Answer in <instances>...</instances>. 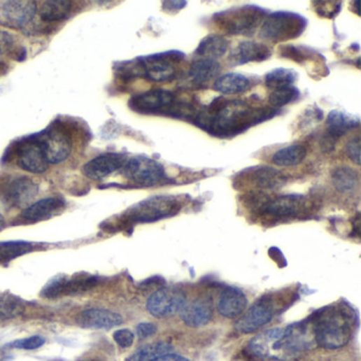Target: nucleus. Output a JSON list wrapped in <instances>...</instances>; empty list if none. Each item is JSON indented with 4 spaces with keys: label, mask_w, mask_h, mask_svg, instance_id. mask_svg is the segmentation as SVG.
Masks as SVG:
<instances>
[{
    "label": "nucleus",
    "mask_w": 361,
    "mask_h": 361,
    "mask_svg": "<svg viewBox=\"0 0 361 361\" xmlns=\"http://www.w3.org/2000/svg\"><path fill=\"white\" fill-rule=\"evenodd\" d=\"M346 154L350 157L351 160L357 166H360V137H356L351 139L346 143Z\"/></svg>",
    "instance_id": "nucleus-40"
},
{
    "label": "nucleus",
    "mask_w": 361,
    "mask_h": 361,
    "mask_svg": "<svg viewBox=\"0 0 361 361\" xmlns=\"http://www.w3.org/2000/svg\"><path fill=\"white\" fill-rule=\"evenodd\" d=\"M129 361H190L177 354L174 348L164 342L146 344L132 355Z\"/></svg>",
    "instance_id": "nucleus-25"
},
{
    "label": "nucleus",
    "mask_w": 361,
    "mask_h": 361,
    "mask_svg": "<svg viewBox=\"0 0 361 361\" xmlns=\"http://www.w3.org/2000/svg\"><path fill=\"white\" fill-rule=\"evenodd\" d=\"M246 296L239 288H228L222 290L218 299V311L224 317L233 319L244 313L247 307Z\"/></svg>",
    "instance_id": "nucleus-26"
},
{
    "label": "nucleus",
    "mask_w": 361,
    "mask_h": 361,
    "mask_svg": "<svg viewBox=\"0 0 361 361\" xmlns=\"http://www.w3.org/2000/svg\"><path fill=\"white\" fill-rule=\"evenodd\" d=\"M313 3L317 5L315 6V10L318 15L325 18L335 17L341 9V3L338 1H316Z\"/></svg>",
    "instance_id": "nucleus-38"
},
{
    "label": "nucleus",
    "mask_w": 361,
    "mask_h": 361,
    "mask_svg": "<svg viewBox=\"0 0 361 361\" xmlns=\"http://www.w3.org/2000/svg\"><path fill=\"white\" fill-rule=\"evenodd\" d=\"M113 339H115V341L117 342L121 348H127L133 346L135 336H134L133 332L129 331V330L123 329L115 332V334H113Z\"/></svg>",
    "instance_id": "nucleus-41"
},
{
    "label": "nucleus",
    "mask_w": 361,
    "mask_h": 361,
    "mask_svg": "<svg viewBox=\"0 0 361 361\" xmlns=\"http://www.w3.org/2000/svg\"><path fill=\"white\" fill-rule=\"evenodd\" d=\"M353 318L344 306L325 307L318 311L311 318L316 344L329 350L346 346L352 338Z\"/></svg>",
    "instance_id": "nucleus-3"
},
{
    "label": "nucleus",
    "mask_w": 361,
    "mask_h": 361,
    "mask_svg": "<svg viewBox=\"0 0 361 361\" xmlns=\"http://www.w3.org/2000/svg\"><path fill=\"white\" fill-rule=\"evenodd\" d=\"M65 208L66 201L63 197L51 196L31 204L22 212L20 218L28 222H43L59 215Z\"/></svg>",
    "instance_id": "nucleus-20"
},
{
    "label": "nucleus",
    "mask_w": 361,
    "mask_h": 361,
    "mask_svg": "<svg viewBox=\"0 0 361 361\" xmlns=\"http://www.w3.org/2000/svg\"><path fill=\"white\" fill-rule=\"evenodd\" d=\"M307 148L303 144H292L280 148L272 156V164L276 167H296L306 158Z\"/></svg>",
    "instance_id": "nucleus-31"
},
{
    "label": "nucleus",
    "mask_w": 361,
    "mask_h": 361,
    "mask_svg": "<svg viewBox=\"0 0 361 361\" xmlns=\"http://www.w3.org/2000/svg\"><path fill=\"white\" fill-rule=\"evenodd\" d=\"M6 227V220L5 218H3L1 214H0V231H3V228Z\"/></svg>",
    "instance_id": "nucleus-45"
},
{
    "label": "nucleus",
    "mask_w": 361,
    "mask_h": 361,
    "mask_svg": "<svg viewBox=\"0 0 361 361\" xmlns=\"http://www.w3.org/2000/svg\"><path fill=\"white\" fill-rule=\"evenodd\" d=\"M271 49L267 45L255 41H244L232 49L228 57L230 66L245 65L253 62H264L270 59Z\"/></svg>",
    "instance_id": "nucleus-21"
},
{
    "label": "nucleus",
    "mask_w": 361,
    "mask_h": 361,
    "mask_svg": "<svg viewBox=\"0 0 361 361\" xmlns=\"http://www.w3.org/2000/svg\"><path fill=\"white\" fill-rule=\"evenodd\" d=\"M187 303L185 295L176 288H162L155 292L146 302V309L156 318H167L178 313Z\"/></svg>",
    "instance_id": "nucleus-15"
},
{
    "label": "nucleus",
    "mask_w": 361,
    "mask_h": 361,
    "mask_svg": "<svg viewBox=\"0 0 361 361\" xmlns=\"http://www.w3.org/2000/svg\"><path fill=\"white\" fill-rule=\"evenodd\" d=\"M3 160L5 162H15L22 170L32 174H43L49 167L37 134L12 142L6 150Z\"/></svg>",
    "instance_id": "nucleus-7"
},
{
    "label": "nucleus",
    "mask_w": 361,
    "mask_h": 361,
    "mask_svg": "<svg viewBox=\"0 0 361 361\" xmlns=\"http://www.w3.org/2000/svg\"><path fill=\"white\" fill-rule=\"evenodd\" d=\"M122 173L129 180L141 187H153L167 179L164 166L154 159L143 156L129 159Z\"/></svg>",
    "instance_id": "nucleus-12"
},
{
    "label": "nucleus",
    "mask_w": 361,
    "mask_h": 361,
    "mask_svg": "<svg viewBox=\"0 0 361 361\" xmlns=\"http://www.w3.org/2000/svg\"><path fill=\"white\" fill-rule=\"evenodd\" d=\"M266 16L267 11L257 6H241L214 14L211 24L227 35L253 36Z\"/></svg>",
    "instance_id": "nucleus-5"
},
{
    "label": "nucleus",
    "mask_w": 361,
    "mask_h": 361,
    "mask_svg": "<svg viewBox=\"0 0 361 361\" xmlns=\"http://www.w3.org/2000/svg\"><path fill=\"white\" fill-rule=\"evenodd\" d=\"M3 55H5V53H3V49L0 48V73L3 72V68L7 69V64H6L3 59Z\"/></svg>",
    "instance_id": "nucleus-44"
},
{
    "label": "nucleus",
    "mask_w": 361,
    "mask_h": 361,
    "mask_svg": "<svg viewBox=\"0 0 361 361\" xmlns=\"http://www.w3.org/2000/svg\"><path fill=\"white\" fill-rule=\"evenodd\" d=\"M34 245L24 241L0 242V263H7L34 250Z\"/></svg>",
    "instance_id": "nucleus-34"
},
{
    "label": "nucleus",
    "mask_w": 361,
    "mask_h": 361,
    "mask_svg": "<svg viewBox=\"0 0 361 361\" xmlns=\"http://www.w3.org/2000/svg\"><path fill=\"white\" fill-rule=\"evenodd\" d=\"M315 344L309 321L263 332L250 340L248 351L257 358L285 361L295 358Z\"/></svg>",
    "instance_id": "nucleus-2"
},
{
    "label": "nucleus",
    "mask_w": 361,
    "mask_h": 361,
    "mask_svg": "<svg viewBox=\"0 0 361 361\" xmlns=\"http://www.w3.org/2000/svg\"><path fill=\"white\" fill-rule=\"evenodd\" d=\"M187 3L185 1H167V3H164V11H171V9H176V12H178L179 10L183 9V8L185 7Z\"/></svg>",
    "instance_id": "nucleus-43"
},
{
    "label": "nucleus",
    "mask_w": 361,
    "mask_h": 361,
    "mask_svg": "<svg viewBox=\"0 0 361 361\" xmlns=\"http://www.w3.org/2000/svg\"><path fill=\"white\" fill-rule=\"evenodd\" d=\"M278 113L280 111L274 107L250 104L239 99H227L222 111L215 115H208L201 107L193 125L214 137L226 139L244 133L251 127L265 122Z\"/></svg>",
    "instance_id": "nucleus-1"
},
{
    "label": "nucleus",
    "mask_w": 361,
    "mask_h": 361,
    "mask_svg": "<svg viewBox=\"0 0 361 361\" xmlns=\"http://www.w3.org/2000/svg\"><path fill=\"white\" fill-rule=\"evenodd\" d=\"M45 344V339L41 336H33L26 339L17 340L12 344L13 348H22V350H35L41 348Z\"/></svg>",
    "instance_id": "nucleus-39"
},
{
    "label": "nucleus",
    "mask_w": 361,
    "mask_h": 361,
    "mask_svg": "<svg viewBox=\"0 0 361 361\" xmlns=\"http://www.w3.org/2000/svg\"><path fill=\"white\" fill-rule=\"evenodd\" d=\"M176 94L167 90H152L132 97L129 107L139 115H168Z\"/></svg>",
    "instance_id": "nucleus-14"
},
{
    "label": "nucleus",
    "mask_w": 361,
    "mask_h": 361,
    "mask_svg": "<svg viewBox=\"0 0 361 361\" xmlns=\"http://www.w3.org/2000/svg\"><path fill=\"white\" fill-rule=\"evenodd\" d=\"M34 179L24 175L3 176L0 180V199L10 208L26 209L38 194Z\"/></svg>",
    "instance_id": "nucleus-11"
},
{
    "label": "nucleus",
    "mask_w": 361,
    "mask_h": 361,
    "mask_svg": "<svg viewBox=\"0 0 361 361\" xmlns=\"http://www.w3.org/2000/svg\"><path fill=\"white\" fill-rule=\"evenodd\" d=\"M0 10L10 22L24 27L34 20L37 3L35 1H3Z\"/></svg>",
    "instance_id": "nucleus-27"
},
{
    "label": "nucleus",
    "mask_w": 361,
    "mask_h": 361,
    "mask_svg": "<svg viewBox=\"0 0 361 361\" xmlns=\"http://www.w3.org/2000/svg\"><path fill=\"white\" fill-rule=\"evenodd\" d=\"M229 44L228 39L222 35L210 34L199 43L194 55L198 59H220L226 55Z\"/></svg>",
    "instance_id": "nucleus-30"
},
{
    "label": "nucleus",
    "mask_w": 361,
    "mask_h": 361,
    "mask_svg": "<svg viewBox=\"0 0 361 361\" xmlns=\"http://www.w3.org/2000/svg\"><path fill=\"white\" fill-rule=\"evenodd\" d=\"M157 332L156 325L153 323H140L137 327V335L140 339L150 337Z\"/></svg>",
    "instance_id": "nucleus-42"
},
{
    "label": "nucleus",
    "mask_w": 361,
    "mask_h": 361,
    "mask_svg": "<svg viewBox=\"0 0 361 361\" xmlns=\"http://www.w3.org/2000/svg\"><path fill=\"white\" fill-rule=\"evenodd\" d=\"M307 26V20L292 12H274L268 14L262 22L259 37L265 42L278 44L298 38Z\"/></svg>",
    "instance_id": "nucleus-8"
},
{
    "label": "nucleus",
    "mask_w": 361,
    "mask_h": 361,
    "mask_svg": "<svg viewBox=\"0 0 361 361\" xmlns=\"http://www.w3.org/2000/svg\"><path fill=\"white\" fill-rule=\"evenodd\" d=\"M181 205L172 196H155L129 208L115 222H105V229H125L139 222H153L176 215Z\"/></svg>",
    "instance_id": "nucleus-4"
},
{
    "label": "nucleus",
    "mask_w": 361,
    "mask_h": 361,
    "mask_svg": "<svg viewBox=\"0 0 361 361\" xmlns=\"http://www.w3.org/2000/svg\"><path fill=\"white\" fill-rule=\"evenodd\" d=\"M73 1L62 0V1H44L42 6H37V14L42 22L55 24L67 20L74 12Z\"/></svg>",
    "instance_id": "nucleus-28"
},
{
    "label": "nucleus",
    "mask_w": 361,
    "mask_h": 361,
    "mask_svg": "<svg viewBox=\"0 0 361 361\" xmlns=\"http://www.w3.org/2000/svg\"><path fill=\"white\" fill-rule=\"evenodd\" d=\"M311 53H313V50H309L304 47H296L292 46V45L278 47V55L281 57H284V59H292V61L301 64V65L304 64L307 59H311Z\"/></svg>",
    "instance_id": "nucleus-36"
},
{
    "label": "nucleus",
    "mask_w": 361,
    "mask_h": 361,
    "mask_svg": "<svg viewBox=\"0 0 361 361\" xmlns=\"http://www.w3.org/2000/svg\"><path fill=\"white\" fill-rule=\"evenodd\" d=\"M300 97V92L295 87L276 90L268 97V102L274 108H281L290 103L294 102Z\"/></svg>",
    "instance_id": "nucleus-35"
},
{
    "label": "nucleus",
    "mask_w": 361,
    "mask_h": 361,
    "mask_svg": "<svg viewBox=\"0 0 361 361\" xmlns=\"http://www.w3.org/2000/svg\"><path fill=\"white\" fill-rule=\"evenodd\" d=\"M257 82L253 81L250 76L242 73L222 74L218 76L214 81L213 90L226 96H235V94H245L251 88L257 85Z\"/></svg>",
    "instance_id": "nucleus-24"
},
{
    "label": "nucleus",
    "mask_w": 361,
    "mask_h": 361,
    "mask_svg": "<svg viewBox=\"0 0 361 361\" xmlns=\"http://www.w3.org/2000/svg\"><path fill=\"white\" fill-rule=\"evenodd\" d=\"M97 284L98 278L88 274H80L71 278H59L53 281L43 290V296L51 299L80 294L96 288Z\"/></svg>",
    "instance_id": "nucleus-19"
},
{
    "label": "nucleus",
    "mask_w": 361,
    "mask_h": 361,
    "mask_svg": "<svg viewBox=\"0 0 361 361\" xmlns=\"http://www.w3.org/2000/svg\"><path fill=\"white\" fill-rule=\"evenodd\" d=\"M222 71V66L216 59H196L183 76L185 87L205 88L211 81H215Z\"/></svg>",
    "instance_id": "nucleus-16"
},
{
    "label": "nucleus",
    "mask_w": 361,
    "mask_h": 361,
    "mask_svg": "<svg viewBox=\"0 0 361 361\" xmlns=\"http://www.w3.org/2000/svg\"><path fill=\"white\" fill-rule=\"evenodd\" d=\"M334 187L341 193H352L358 185V173L350 167H339L332 174Z\"/></svg>",
    "instance_id": "nucleus-32"
},
{
    "label": "nucleus",
    "mask_w": 361,
    "mask_h": 361,
    "mask_svg": "<svg viewBox=\"0 0 361 361\" xmlns=\"http://www.w3.org/2000/svg\"><path fill=\"white\" fill-rule=\"evenodd\" d=\"M143 69V80L154 83H171L180 72L185 53L178 50L139 57Z\"/></svg>",
    "instance_id": "nucleus-9"
},
{
    "label": "nucleus",
    "mask_w": 361,
    "mask_h": 361,
    "mask_svg": "<svg viewBox=\"0 0 361 361\" xmlns=\"http://www.w3.org/2000/svg\"><path fill=\"white\" fill-rule=\"evenodd\" d=\"M276 296L266 295L253 303L248 311L239 317L235 323V329L241 333L250 334L263 327L271 321L281 306L280 301L276 303Z\"/></svg>",
    "instance_id": "nucleus-13"
},
{
    "label": "nucleus",
    "mask_w": 361,
    "mask_h": 361,
    "mask_svg": "<svg viewBox=\"0 0 361 361\" xmlns=\"http://www.w3.org/2000/svg\"><path fill=\"white\" fill-rule=\"evenodd\" d=\"M297 78H298V73L295 70L276 68L266 74L265 85L272 90L292 87V84L297 81Z\"/></svg>",
    "instance_id": "nucleus-33"
},
{
    "label": "nucleus",
    "mask_w": 361,
    "mask_h": 361,
    "mask_svg": "<svg viewBox=\"0 0 361 361\" xmlns=\"http://www.w3.org/2000/svg\"><path fill=\"white\" fill-rule=\"evenodd\" d=\"M239 177H242V179H236L241 185H251L259 190L278 189L286 183L285 175L271 167L247 169Z\"/></svg>",
    "instance_id": "nucleus-18"
},
{
    "label": "nucleus",
    "mask_w": 361,
    "mask_h": 361,
    "mask_svg": "<svg viewBox=\"0 0 361 361\" xmlns=\"http://www.w3.org/2000/svg\"><path fill=\"white\" fill-rule=\"evenodd\" d=\"M360 125L358 117L348 115L340 111H333L327 119V135L334 140L339 139L348 132L356 129Z\"/></svg>",
    "instance_id": "nucleus-29"
},
{
    "label": "nucleus",
    "mask_w": 361,
    "mask_h": 361,
    "mask_svg": "<svg viewBox=\"0 0 361 361\" xmlns=\"http://www.w3.org/2000/svg\"><path fill=\"white\" fill-rule=\"evenodd\" d=\"M181 320L191 327H199L209 323L213 315L211 300L198 298L190 303H185L180 311Z\"/></svg>",
    "instance_id": "nucleus-23"
},
{
    "label": "nucleus",
    "mask_w": 361,
    "mask_h": 361,
    "mask_svg": "<svg viewBox=\"0 0 361 361\" xmlns=\"http://www.w3.org/2000/svg\"><path fill=\"white\" fill-rule=\"evenodd\" d=\"M127 158L121 153H104L86 162L82 172L92 180H102L117 171L122 170Z\"/></svg>",
    "instance_id": "nucleus-17"
},
{
    "label": "nucleus",
    "mask_w": 361,
    "mask_h": 361,
    "mask_svg": "<svg viewBox=\"0 0 361 361\" xmlns=\"http://www.w3.org/2000/svg\"><path fill=\"white\" fill-rule=\"evenodd\" d=\"M309 200L302 195H281L270 197L267 195L257 215L267 222L301 218L311 211Z\"/></svg>",
    "instance_id": "nucleus-10"
},
{
    "label": "nucleus",
    "mask_w": 361,
    "mask_h": 361,
    "mask_svg": "<svg viewBox=\"0 0 361 361\" xmlns=\"http://www.w3.org/2000/svg\"><path fill=\"white\" fill-rule=\"evenodd\" d=\"M22 305L13 297H0V319H9L20 315Z\"/></svg>",
    "instance_id": "nucleus-37"
},
{
    "label": "nucleus",
    "mask_w": 361,
    "mask_h": 361,
    "mask_svg": "<svg viewBox=\"0 0 361 361\" xmlns=\"http://www.w3.org/2000/svg\"><path fill=\"white\" fill-rule=\"evenodd\" d=\"M76 323L85 329L108 330L123 323L119 313L102 309H90L78 315Z\"/></svg>",
    "instance_id": "nucleus-22"
},
{
    "label": "nucleus",
    "mask_w": 361,
    "mask_h": 361,
    "mask_svg": "<svg viewBox=\"0 0 361 361\" xmlns=\"http://www.w3.org/2000/svg\"><path fill=\"white\" fill-rule=\"evenodd\" d=\"M80 129L64 120L57 119L45 131L37 133L49 164H59L69 158Z\"/></svg>",
    "instance_id": "nucleus-6"
}]
</instances>
